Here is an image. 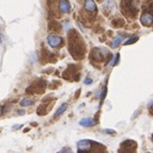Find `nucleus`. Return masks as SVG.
<instances>
[{"label": "nucleus", "mask_w": 153, "mask_h": 153, "mask_svg": "<svg viewBox=\"0 0 153 153\" xmlns=\"http://www.w3.org/2000/svg\"><path fill=\"white\" fill-rule=\"evenodd\" d=\"M79 124L82 126H92V125L97 124V121L92 118H86V119H82V120L79 121Z\"/></svg>", "instance_id": "obj_7"}, {"label": "nucleus", "mask_w": 153, "mask_h": 153, "mask_svg": "<svg viewBox=\"0 0 153 153\" xmlns=\"http://www.w3.org/2000/svg\"><path fill=\"white\" fill-rule=\"evenodd\" d=\"M104 133H106V134H111V135H115L116 131H114V130H104Z\"/></svg>", "instance_id": "obj_15"}, {"label": "nucleus", "mask_w": 153, "mask_h": 153, "mask_svg": "<svg viewBox=\"0 0 153 153\" xmlns=\"http://www.w3.org/2000/svg\"><path fill=\"white\" fill-rule=\"evenodd\" d=\"M59 10L62 13H69L70 12V3L68 0H60L59 2Z\"/></svg>", "instance_id": "obj_5"}, {"label": "nucleus", "mask_w": 153, "mask_h": 153, "mask_svg": "<svg viewBox=\"0 0 153 153\" xmlns=\"http://www.w3.org/2000/svg\"><path fill=\"white\" fill-rule=\"evenodd\" d=\"M150 10H151V11H152V12H153V2H152V3H151V4H150Z\"/></svg>", "instance_id": "obj_19"}, {"label": "nucleus", "mask_w": 153, "mask_h": 153, "mask_svg": "<svg viewBox=\"0 0 153 153\" xmlns=\"http://www.w3.org/2000/svg\"><path fill=\"white\" fill-rule=\"evenodd\" d=\"M119 58H120V55L119 54H117L116 55V57H115V59H114V61H112V65H116V64H117V62L119 61Z\"/></svg>", "instance_id": "obj_14"}, {"label": "nucleus", "mask_w": 153, "mask_h": 153, "mask_svg": "<svg viewBox=\"0 0 153 153\" xmlns=\"http://www.w3.org/2000/svg\"><path fill=\"white\" fill-rule=\"evenodd\" d=\"M23 114H25V111H23V110H19V111H18V115H23Z\"/></svg>", "instance_id": "obj_18"}, {"label": "nucleus", "mask_w": 153, "mask_h": 153, "mask_svg": "<svg viewBox=\"0 0 153 153\" xmlns=\"http://www.w3.org/2000/svg\"><path fill=\"white\" fill-rule=\"evenodd\" d=\"M147 153H150V152H147Z\"/></svg>", "instance_id": "obj_21"}, {"label": "nucleus", "mask_w": 153, "mask_h": 153, "mask_svg": "<svg viewBox=\"0 0 153 153\" xmlns=\"http://www.w3.org/2000/svg\"><path fill=\"white\" fill-rule=\"evenodd\" d=\"M47 42L51 47H58L62 44V39L57 36H47Z\"/></svg>", "instance_id": "obj_4"}, {"label": "nucleus", "mask_w": 153, "mask_h": 153, "mask_svg": "<svg viewBox=\"0 0 153 153\" xmlns=\"http://www.w3.org/2000/svg\"><path fill=\"white\" fill-rule=\"evenodd\" d=\"M122 40H123V36H118L117 38L114 39V41H112V43H111V46L114 47V48L118 47V45H120V43L122 42Z\"/></svg>", "instance_id": "obj_10"}, {"label": "nucleus", "mask_w": 153, "mask_h": 153, "mask_svg": "<svg viewBox=\"0 0 153 153\" xmlns=\"http://www.w3.org/2000/svg\"><path fill=\"white\" fill-rule=\"evenodd\" d=\"M91 58L95 59V60H101V61H102L103 59H104V57H103V55L101 54V51L94 49L93 53H91Z\"/></svg>", "instance_id": "obj_8"}, {"label": "nucleus", "mask_w": 153, "mask_h": 153, "mask_svg": "<svg viewBox=\"0 0 153 153\" xmlns=\"http://www.w3.org/2000/svg\"><path fill=\"white\" fill-rule=\"evenodd\" d=\"M58 153H73V152H72V150L70 148H63L59 151Z\"/></svg>", "instance_id": "obj_13"}, {"label": "nucleus", "mask_w": 153, "mask_h": 153, "mask_svg": "<svg viewBox=\"0 0 153 153\" xmlns=\"http://www.w3.org/2000/svg\"><path fill=\"white\" fill-rule=\"evenodd\" d=\"M85 9L89 12H94L97 10V4L93 0H85Z\"/></svg>", "instance_id": "obj_6"}, {"label": "nucleus", "mask_w": 153, "mask_h": 153, "mask_svg": "<svg viewBox=\"0 0 153 153\" xmlns=\"http://www.w3.org/2000/svg\"><path fill=\"white\" fill-rule=\"evenodd\" d=\"M66 107H68V105H66V104H62L61 106H60V107L58 108V110L56 111V114L54 115L55 119H57L58 117H60V116H61L62 114H63V112L66 110Z\"/></svg>", "instance_id": "obj_9"}, {"label": "nucleus", "mask_w": 153, "mask_h": 153, "mask_svg": "<svg viewBox=\"0 0 153 153\" xmlns=\"http://www.w3.org/2000/svg\"><path fill=\"white\" fill-rule=\"evenodd\" d=\"M85 84L86 85H90V84H92V79L91 78H85Z\"/></svg>", "instance_id": "obj_16"}, {"label": "nucleus", "mask_w": 153, "mask_h": 153, "mask_svg": "<svg viewBox=\"0 0 153 153\" xmlns=\"http://www.w3.org/2000/svg\"><path fill=\"white\" fill-rule=\"evenodd\" d=\"M151 138H152V141H153V134H152V136H151Z\"/></svg>", "instance_id": "obj_20"}, {"label": "nucleus", "mask_w": 153, "mask_h": 153, "mask_svg": "<svg viewBox=\"0 0 153 153\" xmlns=\"http://www.w3.org/2000/svg\"><path fill=\"white\" fill-rule=\"evenodd\" d=\"M140 22L143 26H147V27L151 26L153 24V14L152 13H149V12L143 13L140 17Z\"/></svg>", "instance_id": "obj_3"}, {"label": "nucleus", "mask_w": 153, "mask_h": 153, "mask_svg": "<svg viewBox=\"0 0 153 153\" xmlns=\"http://www.w3.org/2000/svg\"><path fill=\"white\" fill-rule=\"evenodd\" d=\"M136 41H138V38H137V36H136V38H132V39H130V40H128L126 42H124V45H130V44L135 43Z\"/></svg>", "instance_id": "obj_12"}, {"label": "nucleus", "mask_w": 153, "mask_h": 153, "mask_svg": "<svg viewBox=\"0 0 153 153\" xmlns=\"http://www.w3.org/2000/svg\"><path fill=\"white\" fill-rule=\"evenodd\" d=\"M19 126H22V125H14V130H17V128H19Z\"/></svg>", "instance_id": "obj_17"}, {"label": "nucleus", "mask_w": 153, "mask_h": 153, "mask_svg": "<svg viewBox=\"0 0 153 153\" xmlns=\"http://www.w3.org/2000/svg\"><path fill=\"white\" fill-rule=\"evenodd\" d=\"M69 36L70 53L74 58H82L85 55V44L75 30H72Z\"/></svg>", "instance_id": "obj_1"}, {"label": "nucleus", "mask_w": 153, "mask_h": 153, "mask_svg": "<svg viewBox=\"0 0 153 153\" xmlns=\"http://www.w3.org/2000/svg\"><path fill=\"white\" fill-rule=\"evenodd\" d=\"M137 143L134 140H125L121 143L118 153H135Z\"/></svg>", "instance_id": "obj_2"}, {"label": "nucleus", "mask_w": 153, "mask_h": 153, "mask_svg": "<svg viewBox=\"0 0 153 153\" xmlns=\"http://www.w3.org/2000/svg\"><path fill=\"white\" fill-rule=\"evenodd\" d=\"M33 103L32 100H29V99H24L22 100V102H21V105L22 106H29V105H31Z\"/></svg>", "instance_id": "obj_11"}]
</instances>
